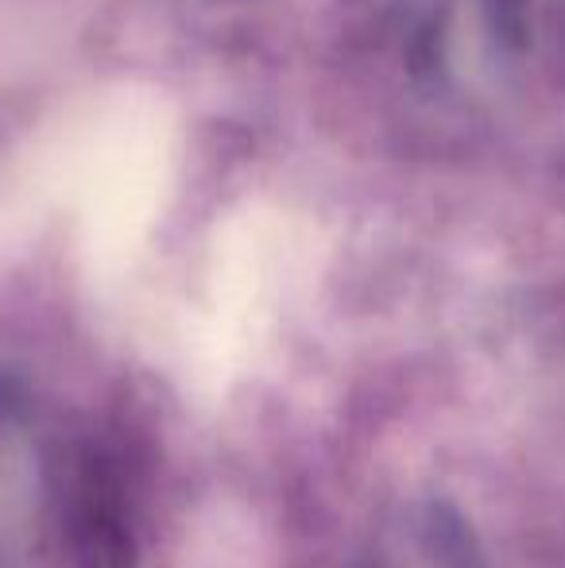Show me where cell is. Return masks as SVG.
Segmentation results:
<instances>
[{
    "label": "cell",
    "instance_id": "6da1fadb",
    "mask_svg": "<svg viewBox=\"0 0 565 568\" xmlns=\"http://www.w3.org/2000/svg\"><path fill=\"white\" fill-rule=\"evenodd\" d=\"M67 538L82 568H137V534L121 479L101 456L78 464L67 503Z\"/></svg>",
    "mask_w": 565,
    "mask_h": 568
},
{
    "label": "cell",
    "instance_id": "7a4b0ae2",
    "mask_svg": "<svg viewBox=\"0 0 565 568\" xmlns=\"http://www.w3.org/2000/svg\"><path fill=\"white\" fill-rule=\"evenodd\" d=\"M369 568H481L468 526L453 510L430 503L411 510L400 526L387 530L380 549H372Z\"/></svg>",
    "mask_w": 565,
    "mask_h": 568
}]
</instances>
